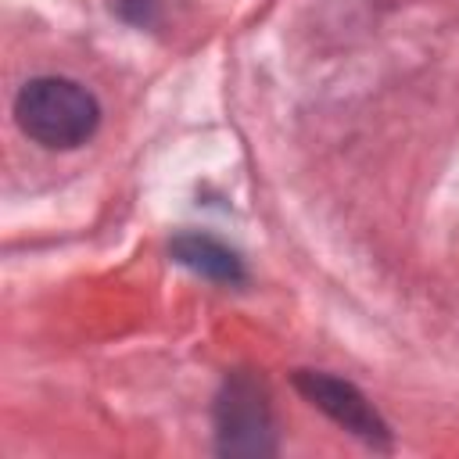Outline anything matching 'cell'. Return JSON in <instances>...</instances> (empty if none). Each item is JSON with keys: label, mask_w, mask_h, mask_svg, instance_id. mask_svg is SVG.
Instances as JSON below:
<instances>
[{"label": "cell", "mask_w": 459, "mask_h": 459, "mask_svg": "<svg viewBox=\"0 0 459 459\" xmlns=\"http://www.w3.org/2000/svg\"><path fill=\"white\" fill-rule=\"evenodd\" d=\"M18 129L47 151H72L86 143L100 126L97 97L65 75H36L14 97Z\"/></svg>", "instance_id": "1"}, {"label": "cell", "mask_w": 459, "mask_h": 459, "mask_svg": "<svg viewBox=\"0 0 459 459\" xmlns=\"http://www.w3.org/2000/svg\"><path fill=\"white\" fill-rule=\"evenodd\" d=\"M215 448L222 455H273V412L258 377L230 373L215 398Z\"/></svg>", "instance_id": "2"}, {"label": "cell", "mask_w": 459, "mask_h": 459, "mask_svg": "<svg viewBox=\"0 0 459 459\" xmlns=\"http://www.w3.org/2000/svg\"><path fill=\"white\" fill-rule=\"evenodd\" d=\"M294 387L301 391V398L308 405H316L323 416H330L341 430H348L362 445L380 448V452L391 448V427L384 423V416L373 409V402L355 384H348L333 373H323V369H298Z\"/></svg>", "instance_id": "3"}, {"label": "cell", "mask_w": 459, "mask_h": 459, "mask_svg": "<svg viewBox=\"0 0 459 459\" xmlns=\"http://www.w3.org/2000/svg\"><path fill=\"white\" fill-rule=\"evenodd\" d=\"M169 255L172 262L186 265L190 273L204 276V280H215V283H244L247 280V269L240 262V255L233 247H226L222 240L208 237V233H176L172 244H169Z\"/></svg>", "instance_id": "4"}]
</instances>
